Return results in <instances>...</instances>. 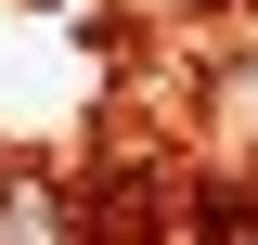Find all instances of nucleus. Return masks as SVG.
I'll return each mask as SVG.
<instances>
[{
  "label": "nucleus",
  "mask_w": 258,
  "mask_h": 245,
  "mask_svg": "<svg viewBox=\"0 0 258 245\" xmlns=\"http://www.w3.org/2000/svg\"><path fill=\"white\" fill-rule=\"evenodd\" d=\"M0 245H78V207L52 181H0Z\"/></svg>",
  "instance_id": "1"
}]
</instances>
